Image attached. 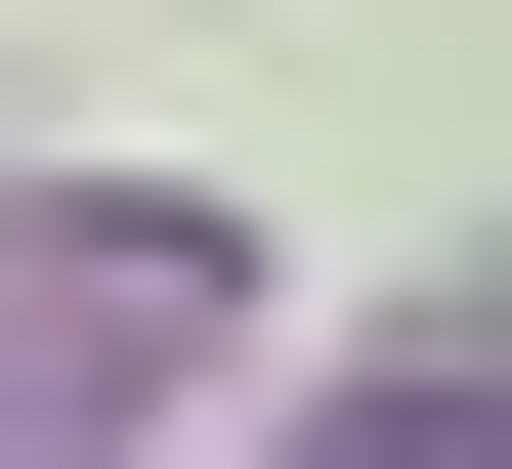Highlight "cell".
I'll return each instance as SVG.
<instances>
[{
  "label": "cell",
  "mask_w": 512,
  "mask_h": 469,
  "mask_svg": "<svg viewBox=\"0 0 512 469\" xmlns=\"http://www.w3.org/2000/svg\"><path fill=\"white\" fill-rule=\"evenodd\" d=\"M342 469H512V427H470V384H384V427H342Z\"/></svg>",
  "instance_id": "2"
},
{
  "label": "cell",
  "mask_w": 512,
  "mask_h": 469,
  "mask_svg": "<svg viewBox=\"0 0 512 469\" xmlns=\"http://www.w3.org/2000/svg\"><path fill=\"white\" fill-rule=\"evenodd\" d=\"M128 384H214V214H43L0 256V469H86Z\"/></svg>",
  "instance_id": "1"
}]
</instances>
